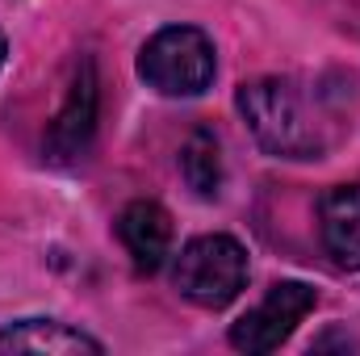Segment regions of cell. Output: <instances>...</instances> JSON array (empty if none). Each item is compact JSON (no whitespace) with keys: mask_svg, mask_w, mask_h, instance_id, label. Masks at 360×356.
Segmentation results:
<instances>
[{"mask_svg":"<svg viewBox=\"0 0 360 356\" xmlns=\"http://www.w3.org/2000/svg\"><path fill=\"white\" fill-rule=\"evenodd\" d=\"M172 281H176L180 298H188L193 306L222 310L248 285V252L231 235H201L180 252Z\"/></svg>","mask_w":360,"mask_h":356,"instance_id":"2","label":"cell"},{"mask_svg":"<svg viewBox=\"0 0 360 356\" xmlns=\"http://www.w3.org/2000/svg\"><path fill=\"white\" fill-rule=\"evenodd\" d=\"M248 130L276 160H314L323 151V126L314 122L306 96L289 80H248L235 96Z\"/></svg>","mask_w":360,"mask_h":356,"instance_id":"1","label":"cell"},{"mask_svg":"<svg viewBox=\"0 0 360 356\" xmlns=\"http://www.w3.org/2000/svg\"><path fill=\"white\" fill-rule=\"evenodd\" d=\"M180 168L184 180L197 197H218V184H222V155H218V139L214 130H193L184 151H180Z\"/></svg>","mask_w":360,"mask_h":356,"instance_id":"9","label":"cell"},{"mask_svg":"<svg viewBox=\"0 0 360 356\" xmlns=\"http://www.w3.org/2000/svg\"><path fill=\"white\" fill-rule=\"evenodd\" d=\"M319 231L327 256L348 272H360V184H335L323 193Z\"/></svg>","mask_w":360,"mask_h":356,"instance_id":"7","label":"cell"},{"mask_svg":"<svg viewBox=\"0 0 360 356\" xmlns=\"http://www.w3.org/2000/svg\"><path fill=\"white\" fill-rule=\"evenodd\" d=\"M331 344H340V348H356V340H352V336H344V331H331V336L314 340V352H323V348H331Z\"/></svg>","mask_w":360,"mask_h":356,"instance_id":"10","label":"cell"},{"mask_svg":"<svg viewBox=\"0 0 360 356\" xmlns=\"http://www.w3.org/2000/svg\"><path fill=\"white\" fill-rule=\"evenodd\" d=\"M214 42L197 25H168L160 30L143 55H139V76L164 96H197L214 80Z\"/></svg>","mask_w":360,"mask_h":356,"instance_id":"3","label":"cell"},{"mask_svg":"<svg viewBox=\"0 0 360 356\" xmlns=\"http://www.w3.org/2000/svg\"><path fill=\"white\" fill-rule=\"evenodd\" d=\"M0 352H105V344L59 319H17L0 331Z\"/></svg>","mask_w":360,"mask_h":356,"instance_id":"8","label":"cell"},{"mask_svg":"<svg viewBox=\"0 0 360 356\" xmlns=\"http://www.w3.org/2000/svg\"><path fill=\"white\" fill-rule=\"evenodd\" d=\"M314 302H319V293L306 281H281V285H272L269 298L260 306H252L231 327V344L239 352H256V356L276 352L297 331V323L314 310Z\"/></svg>","mask_w":360,"mask_h":356,"instance_id":"4","label":"cell"},{"mask_svg":"<svg viewBox=\"0 0 360 356\" xmlns=\"http://www.w3.org/2000/svg\"><path fill=\"white\" fill-rule=\"evenodd\" d=\"M117 239L126 243L139 272H155L172 252V218L160 201H130L117 218Z\"/></svg>","mask_w":360,"mask_h":356,"instance_id":"6","label":"cell"},{"mask_svg":"<svg viewBox=\"0 0 360 356\" xmlns=\"http://www.w3.org/2000/svg\"><path fill=\"white\" fill-rule=\"evenodd\" d=\"M4 55H8V46H4V34H0V68H4Z\"/></svg>","mask_w":360,"mask_h":356,"instance_id":"11","label":"cell"},{"mask_svg":"<svg viewBox=\"0 0 360 356\" xmlns=\"http://www.w3.org/2000/svg\"><path fill=\"white\" fill-rule=\"evenodd\" d=\"M96 109H101V84H96V68L92 59H80L76 76H72V89L63 109L55 113L51 130H46V160L51 164H80L92 147V134H96Z\"/></svg>","mask_w":360,"mask_h":356,"instance_id":"5","label":"cell"}]
</instances>
